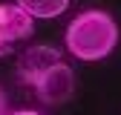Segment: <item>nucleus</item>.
<instances>
[{
	"instance_id": "3",
	"label": "nucleus",
	"mask_w": 121,
	"mask_h": 115,
	"mask_svg": "<svg viewBox=\"0 0 121 115\" xmlns=\"http://www.w3.org/2000/svg\"><path fill=\"white\" fill-rule=\"evenodd\" d=\"M35 35V20L17 3H0V58L12 55L17 43H26Z\"/></svg>"
},
{
	"instance_id": "5",
	"label": "nucleus",
	"mask_w": 121,
	"mask_h": 115,
	"mask_svg": "<svg viewBox=\"0 0 121 115\" xmlns=\"http://www.w3.org/2000/svg\"><path fill=\"white\" fill-rule=\"evenodd\" d=\"M9 115H46V112H40V109H32V107H26V109H9Z\"/></svg>"
},
{
	"instance_id": "6",
	"label": "nucleus",
	"mask_w": 121,
	"mask_h": 115,
	"mask_svg": "<svg viewBox=\"0 0 121 115\" xmlns=\"http://www.w3.org/2000/svg\"><path fill=\"white\" fill-rule=\"evenodd\" d=\"M0 115H9V98L3 89H0Z\"/></svg>"
},
{
	"instance_id": "2",
	"label": "nucleus",
	"mask_w": 121,
	"mask_h": 115,
	"mask_svg": "<svg viewBox=\"0 0 121 115\" xmlns=\"http://www.w3.org/2000/svg\"><path fill=\"white\" fill-rule=\"evenodd\" d=\"M121 40V29L107 9H84L64 29V49L81 63H98L110 58Z\"/></svg>"
},
{
	"instance_id": "4",
	"label": "nucleus",
	"mask_w": 121,
	"mask_h": 115,
	"mask_svg": "<svg viewBox=\"0 0 121 115\" xmlns=\"http://www.w3.org/2000/svg\"><path fill=\"white\" fill-rule=\"evenodd\" d=\"M32 20H55L60 17L72 0H14Z\"/></svg>"
},
{
	"instance_id": "1",
	"label": "nucleus",
	"mask_w": 121,
	"mask_h": 115,
	"mask_svg": "<svg viewBox=\"0 0 121 115\" xmlns=\"http://www.w3.org/2000/svg\"><path fill=\"white\" fill-rule=\"evenodd\" d=\"M17 81L43 107H64L75 95V69L66 63L64 49L38 43L17 55Z\"/></svg>"
}]
</instances>
